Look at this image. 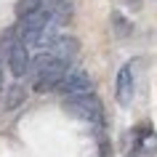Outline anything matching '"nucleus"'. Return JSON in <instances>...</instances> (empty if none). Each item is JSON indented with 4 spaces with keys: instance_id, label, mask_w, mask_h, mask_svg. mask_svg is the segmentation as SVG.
I'll return each mask as SVG.
<instances>
[{
    "instance_id": "nucleus-1",
    "label": "nucleus",
    "mask_w": 157,
    "mask_h": 157,
    "mask_svg": "<svg viewBox=\"0 0 157 157\" xmlns=\"http://www.w3.org/2000/svg\"><path fill=\"white\" fill-rule=\"evenodd\" d=\"M64 112L69 117H77L83 123H101V104L93 93H83V96H72V99L64 101Z\"/></svg>"
},
{
    "instance_id": "nucleus-2",
    "label": "nucleus",
    "mask_w": 157,
    "mask_h": 157,
    "mask_svg": "<svg viewBox=\"0 0 157 157\" xmlns=\"http://www.w3.org/2000/svg\"><path fill=\"white\" fill-rule=\"evenodd\" d=\"M8 45V69L13 77H21L24 72H29V64H32V59H29V53H27V45L24 43L13 40L11 43V37L6 40L3 37V48Z\"/></svg>"
},
{
    "instance_id": "nucleus-3",
    "label": "nucleus",
    "mask_w": 157,
    "mask_h": 157,
    "mask_svg": "<svg viewBox=\"0 0 157 157\" xmlns=\"http://www.w3.org/2000/svg\"><path fill=\"white\" fill-rule=\"evenodd\" d=\"M59 93H64V96H83V93H91V77H88V72L85 69H69V72L64 75V80H61V85L56 88Z\"/></svg>"
},
{
    "instance_id": "nucleus-4",
    "label": "nucleus",
    "mask_w": 157,
    "mask_h": 157,
    "mask_svg": "<svg viewBox=\"0 0 157 157\" xmlns=\"http://www.w3.org/2000/svg\"><path fill=\"white\" fill-rule=\"evenodd\" d=\"M69 72V67L67 64H56L53 69H45V72L35 75L32 77V91L35 93H48V91H56L61 80H64V75Z\"/></svg>"
},
{
    "instance_id": "nucleus-5",
    "label": "nucleus",
    "mask_w": 157,
    "mask_h": 157,
    "mask_svg": "<svg viewBox=\"0 0 157 157\" xmlns=\"http://www.w3.org/2000/svg\"><path fill=\"white\" fill-rule=\"evenodd\" d=\"M133 88H136V83H133V61H128V64L120 67L117 83H115V96L123 107H128L133 101Z\"/></svg>"
},
{
    "instance_id": "nucleus-6",
    "label": "nucleus",
    "mask_w": 157,
    "mask_h": 157,
    "mask_svg": "<svg viewBox=\"0 0 157 157\" xmlns=\"http://www.w3.org/2000/svg\"><path fill=\"white\" fill-rule=\"evenodd\" d=\"M77 48H80V43L75 40V37H69V35H61L53 45H51V56L56 59V61H61V64L69 67V61H72L75 56H77Z\"/></svg>"
},
{
    "instance_id": "nucleus-7",
    "label": "nucleus",
    "mask_w": 157,
    "mask_h": 157,
    "mask_svg": "<svg viewBox=\"0 0 157 157\" xmlns=\"http://www.w3.org/2000/svg\"><path fill=\"white\" fill-rule=\"evenodd\" d=\"M56 64H61V61H56L51 53H40V56H35V59H32V64H29V75L35 77V75L45 72V69H53Z\"/></svg>"
},
{
    "instance_id": "nucleus-8",
    "label": "nucleus",
    "mask_w": 157,
    "mask_h": 157,
    "mask_svg": "<svg viewBox=\"0 0 157 157\" xmlns=\"http://www.w3.org/2000/svg\"><path fill=\"white\" fill-rule=\"evenodd\" d=\"M112 27H115V32L120 35V37H128V35L133 32V27H131V21L120 13V11H112Z\"/></svg>"
},
{
    "instance_id": "nucleus-9",
    "label": "nucleus",
    "mask_w": 157,
    "mask_h": 157,
    "mask_svg": "<svg viewBox=\"0 0 157 157\" xmlns=\"http://www.w3.org/2000/svg\"><path fill=\"white\" fill-rule=\"evenodd\" d=\"M40 8H45V0H19V3H16L19 19L29 16V13H35V11H40Z\"/></svg>"
},
{
    "instance_id": "nucleus-10",
    "label": "nucleus",
    "mask_w": 157,
    "mask_h": 157,
    "mask_svg": "<svg viewBox=\"0 0 157 157\" xmlns=\"http://www.w3.org/2000/svg\"><path fill=\"white\" fill-rule=\"evenodd\" d=\"M27 96V91L21 88V85H11L8 88V99H6V109H11V107H16L19 101Z\"/></svg>"
},
{
    "instance_id": "nucleus-11",
    "label": "nucleus",
    "mask_w": 157,
    "mask_h": 157,
    "mask_svg": "<svg viewBox=\"0 0 157 157\" xmlns=\"http://www.w3.org/2000/svg\"><path fill=\"white\" fill-rule=\"evenodd\" d=\"M141 149H144V152H149V155H152V152L157 149V136H155L152 131L141 133Z\"/></svg>"
},
{
    "instance_id": "nucleus-12",
    "label": "nucleus",
    "mask_w": 157,
    "mask_h": 157,
    "mask_svg": "<svg viewBox=\"0 0 157 157\" xmlns=\"http://www.w3.org/2000/svg\"><path fill=\"white\" fill-rule=\"evenodd\" d=\"M59 3H64V0H45V8H53V6H59Z\"/></svg>"
},
{
    "instance_id": "nucleus-13",
    "label": "nucleus",
    "mask_w": 157,
    "mask_h": 157,
    "mask_svg": "<svg viewBox=\"0 0 157 157\" xmlns=\"http://www.w3.org/2000/svg\"><path fill=\"white\" fill-rule=\"evenodd\" d=\"M128 6L131 8H141V0H128Z\"/></svg>"
}]
</instances>
